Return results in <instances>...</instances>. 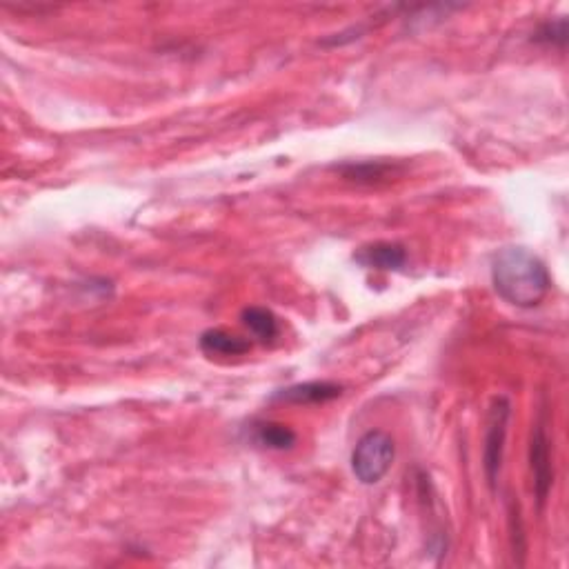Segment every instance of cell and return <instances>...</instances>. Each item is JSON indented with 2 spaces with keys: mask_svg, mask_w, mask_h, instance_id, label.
Wrapping results in <instances>:
<instances>
[{
  "mask_svg": "<svg viewBox=\"0 0 569 569\" xmlns=\"http://www.w3.org/2000/svg\"><path fill=\"white\" fill-rule=\"evenodd\" d=\"M492 285L505 303L534 309L545 301L552 289V276L541 258L529 252L527 247L512 245L494 254Z\"/></svg>",
  "mask_w": 569,
  "mask_h": 569,
  "instance_id": "obj_1",
  "label": "cell"
},
{
  "mask_svg": "<svg viewBox=\"0 0 569 569\" xmlns=\"http://www.w3.org/2000/svg\"><path fill=\"white\" fill-rule=\"evenodd\" d=\"M396 445L394 438L381 429L367 432L361 441L356 443L352 452V469L354 476L363 485H376L387 476L394 465Z\"/></svg>",
  "mask_w": 569,
  "mask_h": 569,
  "instance_id": "obj_2",
  "label": "cell"
},
{
  "mask_svg": "<svg viewBox=\"0 0 569 569\" xmlns=\"http://www.w3.org/2000/svg\"><path fill=\"white\" fill-rule=\"evenodd\" d=\"M512 418V403L509 398L501 396L494 398L492 409L487 416V432H485V452H483V465L489 485H496L498 472L503 465V452H505V438H507V425Z\"/></svg>",
  "mask_w": 569,
  "mask_h": 569,
  "instance_id": "obj_3",
  "label": "cell"
},
{
  "mask_svg": "<svg viewBox=\"0 0 569 569\" xmlns=\"http://www.w3.org/2000/svg\"><path fill=\"white\" fill-rule=\"evenodd\" d=\"M529 463H532L534 472V492L538 498V505H545L549 489L554 483V469H552V449H549V436L545 423L541 421L536 425L532 434V447H529Z\"/></svg>",
  "mask_w": 569,
  "mask_h": 569,
  "instance_id": "obj_4",
  "label": "cell"
},
{
  "mask_svg": "<svg viewBox=\"0 0 569 569\" xmlns=\"http://www.w3.org/2000/svg\"><path fill=\"white\" fill-rule=\"evenodd\" d=\"M354 261L367 269H381V272H401L407 265V249L401 243H372L358 249Z\"/></svg>",
  "mask_w": 569,
  "mask_h": 569,
  "instance_id": "obj_5",
  "label": "cell"
},
{
  "mask_svg": "<svg viewBox=\"0 0 569 569\" xmlns=\"http://www.w3.org/2000/svg\"><path fill=\"white\" fill-rule=\"evenodd\" d=\"M341 396H343V385L329 381H309L281 389V392L274 394V401H283L292 405H318V403L336 401V398Z\"/></svg>",
  "mask_w": 569,
  "mask_h": 569,
  "instance_id": "obj_6",
  "label": "cell"
},
{
  "mask_svg": "<svg viewBox=\"0 0 569 569\" xmlns=\"http://www.w3.org/2000/svg\"><path fill=\"white\" fill-rule=\"evenodd\" d=\"M201 345L203 352L207 356H243L252 349V343L247 338L236 336L232 332H225V329H205L201 334Z\"/></svg>",
  "mask_w": 569,
  "mask_h": 569,
  "instance_id": "obj_7",
  "label": "cell"
},
{
  "mask_svg": "<svg viewBox=\"0 0 569 569\" xmlns=\"http://www.w3.org/2000/svg\"><path fill=\"white\" fill-rule=\"evenodd\" d=\"M243 325L252 332L261 343H272L278 336V318L267 307H245L241 314Z\"/></svg>",
  "mask_w": 569,
  "mask_h": 569,
  "instance_id": "obj_8",
  "label": "cell"
},
{
  "mask_svg": "<svg viewBox=\"0 0 569 569\" xmlns=\"http://www.w3.org/2000/svg\"><path fill=\"white\" fill-rule=\"evenodd\" d=\"M254 441L261 447L283 452V449H292L296 445V432L283 423H256Z\"/></svg>",
  "mask_w": 569,
  "mask_h": 569,
  "instance_id": "obj_9",
  "label": "cell"
},
{
  "mask_svg": "<svg viewBox=\"0 0 569 569\" xmlns=\"http://www.w3.org/2000/svg\"><path fill=\"white\" fill-rule=\"evenodd\" d=\"M538 45H552L563 49L567 45V18L558 16L556 21H547L536 29V34L532 38Z\"/></svg>",
  "mask_w": 569,
  "mask_h": 569,
  "instance_id": "obj_10",
  "label": "cell"
},
{
  "mask_svg": "<svg viewBox=\"0 0 569 569\" xmlns=\"http://www.w3.org/2000/svg\"><path fill=\"white\" fill-rule=\"evenodd\" d=\"M341 172L345 174V178H349V181L372 183L385 176L387 167L381 163H363V165H347L341 169Z\"/></svg>",
  "mask_w": 569,
  "mask_h": 569,
  "instance_id": "obj_11",
  "label": "cell"
}]
</instances>
